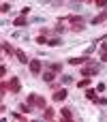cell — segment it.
<instances>
[{
    "mask_svg": "<svg viewBox=\"0 0 107 122\" xmlns=\"http://www.w3.org/2000/svg\"><path fill=\"white\" fill-rule=\"evenodd\" d=\"M47 41H49V39H47V32H45V30H43V32H41V34H39V36H36V43H39V45H41V43H47Z\"/></svg>",
    "mask_w": 107,
    "mask_h": 122,
    "instance_id": "cell-15",
    "label": "cell"
},
{
    "mask_svg": "<svg viewBox=\"0 0 107 122\" xmlns=\"http://www.w3.org/2000/svg\"><path fill=\"white\" fill-rule=\"evenodd\" d=\"M28 69H30V73H32V75H41V69H43V64H41V60L32 58V60L28 62Z\"/></svg>",
    "mask_w": 107,
    "mask_h": 122,
    "instance_id": "cell-3",
    "label": "cell"
},
{
    "mask_svg": "<svg viewBox=\"0 0 107 122\" xmlns=\"http://www.w3.org/2000/svg\"><path fill=\"white\" fill-rule=\"evenodd\" d=\"M105 19H107V9H103V11H101L94 19H90V21H92V26H99V24H103Z\"/></svg>",
    "mask_w": 107,
    "mask_h": 122,
    "instance_id": "cell-5",
    "label": "cell"
},
{
    "mask_svg": "<svg viewBox=\"0 0 107 122\" xmlns=\"http://www.w3.org/2000/svg\"><path fill=\"white\" fill-rule=\"evenodd\" d=\"M17 28H21V26H26L28 24V19H26V15H19V17H15V21H13Z\"/></svg>",
    "mask_w": 107,
    "mask_h": 122,
    "instance_id": "cell-11",
    "label": "cell"
},
{
    "mask_svg": "<svg viewBox=\"0 0 107 122\" xmlns=\"http://www.w3.org/2000/svg\"><path fill=\"white\" fill-rule=\"evenodd\" d=\"M19 109H21V114H28V112L32 109V105H30V103H26V105L21 103V105H19Z\"/></svg>",
    "mask_w": 107,
    "mask_h": 122,
    "instance_id": "cell-21",
    "label": "cell"
},
{
    "mask_svg": "<svg viewBox=\"0 0 107 122\" xmlns=\"http://www.w3.org/2000/svg\"><path fill=\"white\" fill-rule=\"evenodd\" d=\"M71 30H73V32H79V30H84V21H82V24H71Z\"/></svg>",
    "mask_w": 107,
    "mask_h": 122,
    "instance_id": "cell-19",
    "label": "cell"
},
{
    "mask_svg": "<svg viewBox=\"0 0 107 122\" xmlns=\"http://www.w3.org/2000/svg\"><path fill=\"white\" fill-rule=\"evenodd\" d=\"M49 69H51V71H56V73H60V71H62V64H60V62H51V64H49Z\"/></svg>",
    "mask_w": 107,
    "mask_h": 122,
    "instance_id": "cell-18",
    "label": "cell"
},
{
    "mask_svg": "<svg viewBox=\"0 0 107 122\" xmlns=\"http://www.w3.org/2000/svg\"><path fill=\"white\" fill-rule=\"evenodd\" d=\"M66 99V90L64 88H58V90H54V101L58 103V101H64Z\"/></svg>",
    "mask_w": 107,
    "mask_h": 122,
    "instance_id": "cell-7",
    "label": "cell"
},
{
    "mask_svg": "<svg viewBox=\"0 0 107 122\" xmlns=\"http://www.w3.org/2000/svg\"><path fill=\"white\" fill-rule=\"evenodd\" d=\"M60 116H62V118H64V120H73V114H71V109H69V107H62V109H60Z\"/></svg>",
    "mask_w": 107,
    "mask_h": 122,
    "instance_id": "cell-10",
    "label": "cell"
},
{
    "mask_svg": "<svg viewBox=\"0 0 107 122\" xmlns=\"http://www.w3.org/2000/svg\"><path fill=\"white\" fill-rule=\"evenodd\" d=\"M26 103H30L32 107H41V109L45 107V99H43V97H39V94H34V92H32V94H28Z\"/></svg>",
    "mask_w": 107,
    "mask_h": 122,
    "instance_id": "cell-2",
    "label": "cell"
},
{
    "mask_svg": "<svg viewBox=\"0 0 107 122\" xmlns=\"http://www.w3.org/2000/svg\"><path fill=\"white\" fill-rule=\"evenodd\" d=\"M86 99H90L92 103H97V99H99L97 97V90H86Z\"/></svg>",
    "mask_w": 107,
    "mask_h": 122,
    "instance_id": "cell-14",
    "label": "cell"
},
{
    "mask_svg": "<svg viewBox=\"0 0 107 122\" xmlns=\"http://www.w3.org/2000/svg\"><path fill=\"white\" fill-rule=\"evenodd\" d=\"M54 77H56V71H45L43 73V81H47V84H51Z\"/></svg>",
    "mask_w": 107,
    "mask_h": 122,
    "instance_id": "cell-9",
    "label": "cell"
},
{
    "mask_svg": "<svg viewBox=\"0 0 107 122\" xmlns=\"http://www.w3.org/2000/svg\"><path fill=\"white\" fill-rule=\"evenodd\" d=\"M84 77H92V75H99V64L97 62H88L86 66H82V71H79Z\"/></svg>",
    "mask_w": 107,
    "mask_h": 122,
    "instance_id": "cell-1",
    "label": "cell"
},
{
    "mask_svg": "<svg viewBox=\"0 0 107 122\" xmlns=\"http://www.w3.org/2000/svg\"><path fill=\"white\" fill-rule=\"evenodd\" d=\"M2 51H4L6 56H11V54H15V49H13V47H11V43H6V41L2 43Z\"/></svg>",
    "mask_w": 107,
    "mask_h": 122,
    "instance_id": "cell-12",
    "label": "cell"
},
{
    "mask_svg": "<svg viewBox=\"0 0 107 122\" xmlns=\"http://www.w3.org/2000/svg\"><path fill=\"white\" fill-rule=\"evenodd\" d=\"M97 103L99 105H107V99H97Z\"/></svg>",
    "mask_w": 107,
    "mask_h": 122,
    "instance_id": "cell-25",
    "label": "cell"
},
{
    "mask_svg": "<svg viewBox=\"0 0 107 122\" xmlns=\"http://www.w3.org/2000/svg\"><path fill=\"white\" fill-rule=\"evenodd\" d=\"M69 62H71L73 66H77V64H84V62H90V56H88V54H84V56H79V58H71Z\"/></svg>",
    "mask_w": 107,
    "mask_h": 122,
    "instance_id": "cell-6",
    "label": "cell"
},
{
    "mask_svg": "<svg viewBox=\"0 0 107 122\" xmlns=\"http://www.w3.org/2000/svg\"><path fill=\"white\" fill-rule=\"evenodd\" d=\"M54 4H58V6H60V4H64V2H62V0H56V2H54Z\"/></svg>",
    "mask_w": 107,
    "mask_h": 122,
    "instance_id": "cell-27",
    "label": "cell"
},
{
    "mask_svg": "<svg viewBox=\"0 0 107 122\" xmlns=\"http://www.w3.org/2000/svg\"><path fill=\"white\" fill-rule=\"evenodd\" d=\"M43 118H45V120H51V118H54V109H51V107H47V109L43 112Z\"/></svg>",
    "mask_w": 107,
    "mask_h": 122,
    "instance_id": "cell-16",
    "label": "cell"
},
{
    "mask_svg": "<svg viewBox=\"0 0 107 122\" xmlns=\"http://www.w3.org/2000/svg\"><path fill=\"white\" fill-rule=\"evenodd\" d=\"M94 4L101 6V9H105V6H107V0H94Z\"/></svg>",
    "mask_w": 107,
    "mask_h": 122,
    "instance_id": "cell-23",
    "label": "cell"
},
{
    "mask_svg": "<svg viewBox=\"0 0 107 122\" xmlns=\"http://www.w3.org/2000/svg\"><path fill=\"white\" fill-rule=\"evenodd\" d=\"M82 19H84V17H79V15H69V17H66L69 24H82Z\"/></svg>",
    "mask_w": 107,
    "mask_h": 122,
    "instance_id": "cell-13",
    "label": "cell"
},
{
    "mask_svg": "<svg viewBox=\"0 0 107 122\" xmlns=\"http://www.w3.org/2000/svg\"><path fill=\"white\" fill-rule=\"evenodd\" d=\"M6 90H9V81H2V84H0V94L4 97V94H6Z\"/></svg>",
    "mask_w": 107,
    "mask_h": 122,
    "instance_id": "cell-20",
    "label": "cell"
},
{
    "mask_svg": "<svg viewBox=\"0 0 107 122\" xmlns=\"http://www.w3.org/2000/svg\"><path fill=\"white\" fill-rule=\"evenodd\" d=\"M19 88H21L19 79H17V77H11V79H9V92H19Z\"/></svg>",
    "mask_w": 107,
    "mask_h": 122,
    "instance_id": "cell-4",
    "label": "cell"
},
{
    "mask_svg": "<svg viewBox=\"0 0 107 122\" xmlns=\"http://www.w3.org/2000/svg\"><path fill=\"white\" fill-rule=\"evenodd\" d=\"M62 81H64V84H71V81H73V77H71V75H64V77H62Z\"/></svg>",
    "mask_w": 107,
    "mask_h": 122,
    "instance_id": "cell-24",
    "label": "cell"
},
{
    "mask_svg": "<svg viewBox=\"0 0 107 122\" xmlns=\"http://www.w3.org/2000/svg\"><path fill=\"white\" fill-rule=\"evenodd\" d=\"M15 54H17V60H19L21 64H28V62H30V58H28V56H26V54H24L21 49H17Z\"/></svg>",
    "mask_w": 107,
    "mask_h": 122,
    "instance_id": "cell-8",
    "label": "cell"
},
{
    "mask_svg": "<svg viewBox=\"0 0 107 122\" xmlns=\"http://www.w3.org/2000/svg\"><path fill=\"white\" fill-rule=\"evenodd\" d=\"M49 2H51V0H41V4H49Z\"/></svg>",
    "mask_w": 107,
    "mask_h": 122,
    "instance_id": "cell-26",
    "label": "cell"
},
{
    "mask_svg": "<svg viewBox=\"0 0 107 122\" xmlns=\"http://www.w3.org/2000/svg\"><path fill=\"white\" fill-rule=\"evenodd\" d=\"M60 43H62V39H60V36H58V39H49V41H47V45H49V47H56V45H60Z\"/></svg>",
    "mask_w": 107,
    "mask_h": 122,
    "instance_id": "cell-17",
    "label": "cell"
},
{
    "mask_svg": "<svg viewBox=\"0 0 107 122\" xmlns=\"http://www.w3.org/2000/svg\"><path fill=\"white\" fill-rule=\"evenodd\" d=\"M77 86H79V88H88V86H90V79L86 77V79H82V81H79Z\"/></svg>",
    "mask_w": 107,
    "mask_h": 122,
    "instance_id": "cell-22",
    "label": "cell"
}]
</instances>
